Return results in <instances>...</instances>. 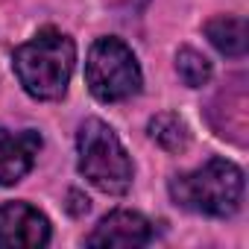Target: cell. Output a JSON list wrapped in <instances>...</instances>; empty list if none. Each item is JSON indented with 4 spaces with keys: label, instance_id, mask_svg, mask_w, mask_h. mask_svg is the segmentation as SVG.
Returning a JSON list of instances; mask_svg holds the SVG:
<instances>
[{
    "label": "cell",
    "instance_id": "obj_1",
    "mask_svg": "<svg viewBox=\"0 0 249 249\" xmlns=\"http://www.w3.org/2000/svg\"><path fill=\"white\" fill-rule=\"evenodd\" d=\"M73 62H76L73 41L53 27L41 30L36 38L21 44L12 59L24 91L36 100H59L68 91Z\"/></svg>",
    "mask_w": 249,
    "mask_h": 249
},
{
    "label": "cell",
    "instance_id": "obj_2",
    "mask_svg": "<svg viewBox=\"0 0 249 249\" xmlns=\"http://www.w3.org/2000/svg\"><path fill=\"white\" fill-rule=\"evenodd\" d=\"M170 196L176 205L208 214L229 217L240 208L243 199V173L226 159H211L191 173H179L170 179Z\"/></svg>",
    "mask_w": 249,
    "mask_h": 249
},
{
    "label": "cell",
    "instance_id": "obj_3",
    "mask_svg": "<svg viewBox=\"0 0 249 249\" xmlns=\"http://www.w3.org/2000/svg\"><path fill=\"white\" fill-rule=\"evenodd\" d=\"M76 150H79V173L103 194H126L132 185V161L103 120L88 117L79 135H76Z\"/></svg>",
    "mask_w": 249,
    "mask_h": 249
},
{
    "label": "cell",
    "instance_id": "obj_4",
    "mask_svg": "<svg viewBox=\"0 0 249 249\" xmlns=\"http://www.w3.org/2000/svg\"><path fill=\"white\" fill-rule=\"evenodd\" d=\"M85 79L97 100L103 103H120L141 91V68L135 53L120 38H97L88 62H85Z\"/></svg>",
    "mask_w": 249,
    "mask_h": 249
},
{
    "label": "cell",
    "instance_id": "obj_5",
    "mask_svg": "<svg viewBox=\"0 0 249 249\" xmlns=\"http://www.w3.org/2000/svg\"><path fill=\"white\" fill-rule=\"evenodd\" d=\"M50 240L47 217L27 202L0 205V249H36Z\"/></svg>",
    "mask_w": 249,
    "mask_h": 249
},
{
    "label": "cell",
    "instance_id": "obj_6",
    "mask_svg": "<svg viewBox=\"0 0 249 249\" xmlns=\"http://www.w3.org/2000/svg\"><path fill=\"white\" fill-rule=\"evenodd\" d=\"M41 150L38 132H6L0 129V185H15L30 170Z\"/></svg>",
    "mask_w": 249,
    "mask_h": 249
},
{
    "label": "cell",
    "instance_id": "obj_7",
    "mask_svg": "<svg viewBox=\"0 0 249 249\" xmlns=\"http://www.w3.org/2000/svg\"><path fill=\"white\" fill-rule=\"evenodd\" d=\"M153 229L138 211H111L100 220L88 246H144L150 243Z\"/></svg>",
    "mask_w": 249,
    "mask_h": 249
},
{
    "label": "cell",
    "instance_id": "obj_8",
    "mask_svg": "<svg viewBox=\"0 0 249 249\" xmlns=\"http://www.w3.org/2000/svg\"><path fill=\"white\" fill-rule=\"evenodd\" d=\"M208 41L223 53V56H243L246 53V21L234 15H220L205 24Z\"/></svg>",
    "mask_w": 249,
    "mask_h": 249
},
{
    "label": "cell",
    "instance_id": "obj_9",
    "mask_svg": "<svg viewBox=\"0 0 249 249\" xmlns=\"http://www.w3.org/2000/svg\"><path fill=\"white\" fill-rule=\"evenodd\" d=\"M150 135L153 141L167 150V153H185L188 144H191V132L185 126V120L173 111H164V114H156L150 120Z\"/></svg>",
    "mask_w": 249,
    "mask_h": 249
},
{
    "label": "cell",
    "instance_id": "obj_10",
    "mask_svg": "<svg viewBox=\"0 0 249 249\" xmlns=\"http://www.w3.org/2000/svg\"><path fill=\"white\" fill-rule=\"evenodd\" d=\"M176 71H179L182 82L191 85V88H202V85L211 79V62H208L202 53L191 50V47L179 50V56H176Z\"/></svg>",
    "mask_w": 249,
    "mask_h": 249
},
{
    "label": "cell",
    "instance_id": "obj_11",
    "mask_svg": "<svg viewBox=\"0 0 249 249\" xmlns=\"http://www.w3.org/2000/svg\"><path fill=\"white\" fill-rule=\"evenodd\" d=\"M68 199H71V202H68V211H71L73 217L88 214V208H91V205H88V196H82L79 191H71V194H68Z\"/></svg>",
    "mask_w": 249,
    "mask_h": 249
}]
</instances>
